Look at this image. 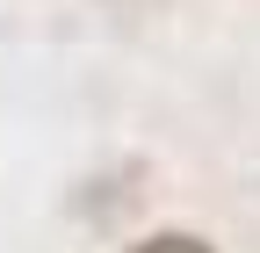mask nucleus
<instances>
[{"instance_id":"obj_1","label":"nucleus","mask_w":260,"mask_h":253,"mask_svg":"<svg viewBox=\"0 0 260 253\" xmlns=\"http://www.w3.org/2000/svg\"><path fill=\"white\" fill-rule=\"evenodd\" d=\"M123 253H217V239H203V232H181V225H159V232H138Z\"/></svg>"}]
</instances>
